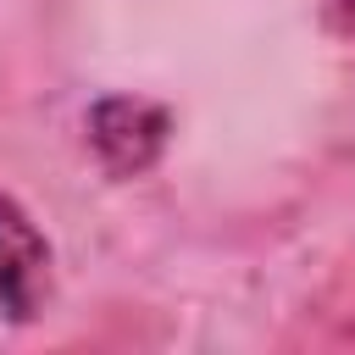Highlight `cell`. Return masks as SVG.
<instances>
[{"label":"cell","instance_id":"cell-1","mask_svg":"<svg viewBox=\"0 0 355 355\" xmlns=\"http://www.w3.org/2000/svg\"><path fill=\"white\" fill-rule=\"evenodd\" d=\"M83 128L111 178H139L161 161V150L172 139V111L155 100H139V94H105L89 105Z\"/></svg>","mask_w":355,"mask_h":355},{"label":"cell","instance_id":"cell-3","mask_svg":"<svg viewBox=\"0 0 355 355\" xmlns=\"http://www.w3.org/2000/svg\"><path fill=\"white\" fill-rule=\"evenodd\" d=\"M322 28L338 39H355V0H322Z\"/></svg>","mask_w":355,"mask_h":355},{"label":"cell","instance_id":"cell-2","mask_svg":"<svg viewBox=\"0 0 355 355\" xmlns=\"http://www.w3.org/2000/svg\"><path fill=\"white\" fill-rule=\"evenodd\" d=\"M50 300V239L0 189V327L33 322Z\"/></svg>","mask_w":355,"mask_h":355}]
</instances>
